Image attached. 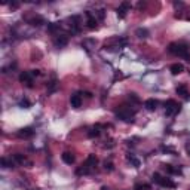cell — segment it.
Returning <instances> with one entry per match:
<instances>
[{"label":"cell","instance_id":"44dd1931","mask_svg":"<svg viewBox=\"0 0 190 190\" xmlns=\"http://www.w3.org/2000/svg\"><path fill=\"white\" fill-rule=\"evenodd\" d=\"M14 160H15V163H24L25 157L22 155H14Z\"/></svg>","mask_w":190,"mask_h":190},{"label":"cell","instance_id":"277c9868","mask_svg":"<svg viewBox=\"0 0 190 190\" xmlns=\"http://www.w3.org/2000/svg\"><path fill=\"white\" fill-rule=\"evenodd\" d=\"M134 114H135V111H132L131 108H128V107H125V105H122L119 110H116V116L122 119L123 122H132L134 119Z\"/></svg>","mask_w":190,"mask_h":190},{"label":"cell","instance_id":"e0dca14e","mask_svg":"<svg viewBox=\"0 0 190 190\" xmlns=\"http://www.w3.org/2000/svg\"><path fill=\"white\" fill-rule=\"evenodd\" d=\"M135 34L138 36L140 39H147L149 37V30L147 28H137Z\"/></svg>","mask_w":190,"mask_h":190},{"label":"cell","instance_id":"2e32d148","mask_svg":"<svg viewBox=\"0 0 190 190\" xmlns=\"http://www.w3.org/2000/svg\"><path fill=\"white\" fill-rule=\"evenodd\" d=\"M2 165H3V168H11V166H14V165H15V160H14V157H12V156H11V159L3 157V159H2Z\"/></svg>","mask_w":190,"mask_h":190},{"label":"cell","instance_id":"52a82bcc","mask_svg":"<svg viewBox=\"0 0 190 190\" xmlns=\"http://www.w3.org/2000/svg\"><path fill=\"white\" fill-rule=\"evenodd\" d=\"M25 21L33 27H40L42 24H45V19L42 17H39V15H33L31 18H25Z\"/></svg>","mask_w":190,"mask_h":190},{"label":"cell","instance_id":"7c38bea8","mask_svg":"<svg viewBox=\"0 0 190 190\" xmlns=\"http://www.w3.org/2000/svg\"><path fill=\"white\" fill-rule=\"evenodd\" d=\"M69 43V37L66 34H60L55 37V45L56 46H60V48H63V46H66Z\"/></svg>","mask_w":190,"mask_h":190},{"label":"cell","instance_id":"d6986e66","mask_svg":"<svg viewBox=\"0 0 190 190\" xmlns=\"http://www.w3.org/2000/svg\"><path fill=\"white\" fill-rule=\"evenodd\" d=\"M177 94H180V95H184L186 98H187V95H189V92H187V86L186 85H181V86L177 88Z\"/></svg>","mask_w":190,"mask_h":190},{"label":"cell","instance_id":"7402d4cb","mask_svg":"<svg viewBox=\"0 0 190 190\" xmlns=\"http://www.w3.org/2000/svg\"><path fill=\"white\" fill-rule=\"evenodd\" d=\"M135 190H150V186L147 184H135Z\"/></svg>","mask_w":190,"mask_h":190},{"label":"cell","instance_id":"3957f363","mask_svg":"<svg viewBox=\"0 0 190 190\" xmlns=\"http://www.w3.org/2000/svg\"><path fill=\"white\" fill-rule=\"evenodd\" d=\"M152 180H153V183L159 184V186H162V187H169V189H174V187H175V183H174L171 178L162 177L159 172L153 174V175H152Z\"/></svg>","mask_w":190,"mask_h":190},{"label":"cell","instance_id":"9c48e42d","mask_svg":"<svg viewBox=\"0 0 190 190\" xmlns=\"http://www.w3.org/2000/svg\"><path fill=\"white\" fill-rule=\"evenodd\" d=\"M33 135H34L33 128H22V129L18 131V137H21V138H30Z\"/></svg>","mask_w":190,"mask_h":190},{"label":"cell","instance_id":"4316f807","mask_svg":"<svg viewBox=\"0 0 190 190\" xmlns=\"http://www.w3.org/2000/svg\"><path fill=\"white\" fill-rule=\"evenodd\" d=\"M98 18L100 19H104V11L101 9V11H98Z\"/></svg>","mask_w":190,"mask_h":190},{"label":"cell","instance_id":"5b68a950","mask_svg":"<svg viewBox=\"0 0 190 190\" xmlns=\"http://www.w3.org/2000/svg\"><path fill=\"white\" fill-rule=\"evenodd\" d=\"M180 110H181V104H178L177 101H174V100H168V101L165 103V114H166V116H174V114H177Z\"/></svg>","mask_w":190,"mask_h":190},{"label":"cell","instance_id":"484cf974","mask_svg":"<svg viewBox=\"0 0 190 190\" xmlns=\"http://www.w3.org/2000/svg\"><path fill=\"white\" fill-rule=\"evenodd\" d=\"M19 104H21V107H24V108H28V107H30V103H28L27 100H22Z\"/></svg>","mask_w":190,"mask_h":190},{"label":"cell","instance_id":"cb8c5ba5","mask_svg":"<svg viewBox=\"0 0 190 190\" xmlns=\"http://www.w3.org/2000/svg\"><path fill=\"white\" fill-rule=\"evenodd\" d=\"M58 27H60V24H56V22H52V24H49V25H48V30H49L51 33H53V31H55Z\"/></svg>","mask_w":190,"mask_h":190},{"label":"cell","instance_id":"ba28073f","mask_svg":"<svg viewBox=\"0 0 190 190\" xmlns=\"http://www.w3.org/2000/svg\"><path fill=\"white\" fill-rule=\"evenodd\" d=\"M131 9V3L129 2H123L121 6L118 8V17L119 18H125L126 17V11Z\"/></svg>","mask_w":190,"mask_h":190},{"label":"cell","instance_id":"6da1fadb","mask_svg":"<svg viewBox=\"0 0 190 190\" xmlns=\"http://www.w3.org/2000/svg\"><path fill=\"white\" fill-rule=\"evenodd\" d=\"M97 163H98L97 156H95V155H89L86 157V160H85V163H83L80 168H77V169H76V174H77V175H86V174H91V171L97 166Z\"/></svg>","mask_w":190,"mask_h":190},{"label":"cell","instance_id":"30bf717a","mask_svg":"<svg viewBox=\"0 0 190 190\" xmlns=\"http://www.w3.org/2000/svg\"><path fill=\"white\" fill-rule=\"evenodd\" d=\"M144 108L149 110V111H155L156 108H157V101H156L155 98H149V100H146V101H144Z\"/></svg>","mask_w":190,"mask_h":190},{"label":"cell","instance_id":"f546056e","mask_svg":"<svg viewBox=\"0 0 190 190\" xmlns=\"http://www.w3.org/2000/svg\"><path fill=\"white\" fill-rule=\"evenodd\" d=\"M101 190H108V189L107 187H101Z\"/></svg>","mask_w":190,"mask_h":190},{"label":"cell","instance_id":"603a6c76","mask_svg":"<svg viewBox=\"0 0 190 190\" xmlns=\"http://www.w3.org/2000/svg\"><path fill=\"white\" fill-rule=\"evenodd\" d=\"M104 169H105V171H113V163H111L110 160H108V162L105 160V162H104Z\"/></svg>","mask_w":190,"mask_h":190},{"label":"cell","instance_id":"7a4b0ae2","mask_svg":"<svg viewBox=\"0 0 190 190\" xmlns=\"http://www.w3.org/2000/svg\"><path fill=\"white\" fill-rule=\"evenodd\" d=\"M168 51L174 53V55H178V56H184V58H189V46L183 42H178V43H171Z\"/></svg>","mask_w":190,"mask_h":190},{"label":"cell","instance_id":"ac0fdd59","mask_svg":"<svg viewBox=\"0 0 190 190\" xmlns=\"http://www.w3.org/2000/svg\"><path fill=\"white\" fill-rule=\"evenodd\" d=\"M100 132H101V131H100V126H95V128H92V129L88 132V137H89V138H95V137L100 135Z\"/></svg>","mask_w":190,"mask_h":190},{"label":"cell","instance_id":"4fadbf2b","mask_svg":"<svg viewBox=\"0 0 190 190\" xmlns=\"http://www.w3.org/2000/svg\"><path fill=\"white\" fill-rule=\"evenodd\" d=\"M61 159H63V162L67 163V165H73V163H74V156L71 155L70 152H64V153L61 155Z\"/></svg>","mask_w":190,"mask_h":190},{"label":"cell","instance_id":"5bb4252c","mask_svg":"<svg viewBox=\"0 0 190 190\" xmlns=\"http://www.w3.org/2000/svg\"><path fill=\"white\" fill-rule=\"evenodd\" d=\"M88 17V28H91V30H94V28H97V19H95V17H92V14L91 12H86L85 14Z\"/></svg>","mask_w":190,"mask_h":190},{"label":"cell","instance_id":"ffe728a7","mask_svg":"<svg viewBox=\"0 0 190 190\" xmlns=\"http://www.w3.org/2000/svg\"><path fill=\"white\" fill-rule=\"evenodd\" d=\"M128 160H129V162H132V165H134V166H137V168L140 166V160L134 155H128Z\"/></svg>","mask_w":190,"mask_h":190},{"label":"cell","instance_id":"f1b7e54d","mask_svg":"<svg viewBox=\"0 0 190 190\" xmlns=\"http://www.w3.org/2000/svg\"><path fill=\"white\" fill-rule=\"evenodd\" d=\"M187 153L190 155V146H187Z\"/></svg>","mask_w":190,"mask_h":190},{"label":"cell","instance_id":"8992f818","mask_svg":"<svg viewBox=\"0 0 190 190\" xmlns=\"http://www.w3.org/2000/svg\"><path fill=\"white\" fill-rule=\"evenodd\" d=\"M33 79H34V76L31 74V71H24V73H21V74H19V82L27 83L28 86H31Z\"/></svg>","mask_w":190,"mask_h":190},{"label":"cell","instance_id":"83f0119b","mask_svg":"<svg viewBox=\"0 0 190 190\" xmlns=\"http://www.w3.org/2000/svg\"><path fill=\"white\" fill-rule=\"evenodd\" d=\"M30 71H31V74H33V76H39V74H40V71H39V70H30Z\"/></svg>","mask_w":190,"mask_h":190},{"label":"cell","instance_id":"9a60e30c","mask_svg":"<svg viewBox=\"0 0 190 190\" xmlns=\"http://www.w3.org/2000/svg\"><path fill=\"white\" fill-rule=\"evenodd\" d=\"M171 73H172L174 76H177V74H180V73H183L184 71V66L183 64H180V63H175V64H172L171 66Z\"/></svg>","mask_w":190,"mask_h":190},{"label":"cell","instance_id":"d4e9b609","mask_svg":"<svg viewBox=\"0 0 190 190\" xmlns=\"http://www.w3.org/2000/svg\"><path fill=\"white\" fill-rule=\"evenodd\" d=\"M129 100H132L134 103H140V98L135 95V94H129Z\"/></svg>","mask_w":190,"mask_h":190},{"label":"cell","instance_id":"8fae6325","mask_svg":"<svg viewBox=\"0 0 190 190\" xmlns=\"http://www.w3.org/2000/svg\"><path fill=\"white\" fill-rule=\"evenodd\" d=\"M70 103H71V107L73 108H79L82 105V97L79 94H73L71 98H70Z\"/></svg>","mask_w":190,"mask_h":190}]
</instances>
